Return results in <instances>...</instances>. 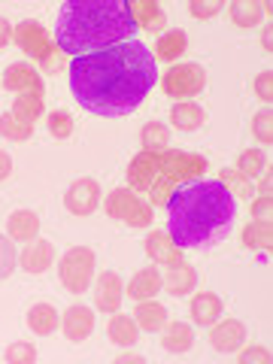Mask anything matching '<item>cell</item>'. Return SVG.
Masks as SVG:
<instances>
[{"mask_svg": "<svg viewBox=\"0 0 273 364\" xmlns=\"http://www.w3.org/2000/svg\"><path fill=\"white\" fill-rule=\"evenodd\" d=\"M67 73L76 104L85 112L119 119L131 116L149 97L158 82V61L143 43L124 40L88 55H73Z\"/></svg>", "mask_w": 273, "mask_h": 364, "instance_id": "6da1fadb", "label": "cell"}, {"mask_svg": "<svg viewBox=\"0 0 273 364\" xmlns=\"http://www.w3.org/2000/svg\"><path fill=\"white\" fill-rule=\"evenodd\" d=\"M167 234L179 249H207L234 228L237 200L219 179H188L170 191Z\"/></svg>", "mask_w": 273, "mask_h": 364, "instance_id": "7a4b0ae2", "label": "cell"}, {"mask_svg": "<svg viewBox=\"0 0 273 364\" xmlns=\"http://www.w3.org/2000/svg\"><path fill=\"white\" fill-rule=\"evenodd\" d=\"M136 31L128 0H64L55 21V43L67 55H88L134 40Z\"/></svg>", "mask_w": 273, "mask_h": 364, "instance_id": "3957f363", "label": "cell"}, {"mask_svg": "<svg viewBox=\"0 0 273 364\" xmlns=\"http://www.w3.org/2000/svg\"><path fill=\"white\" fill-rule=\"evenodd\" d=\"M207 167V158L186 155V152H140L128 167L131 188L149 191L155 203H164L170 191L182 182L195 179Z\"/></svg>", "mask_w": 273, "mask_h": 364, "instance_id": "277c9868", "label": "cell"}, {"mask_svg": "<svg viewBox=\"0 0 273 364\" xmlns=\"http://www.w3.org/2000/svg\"><path fill=\"white\" fill-rule=\"evenodd\" d=\"M13 43L28 55V58L40 61V67H43L46 73L55 70V67L61 64V61H58V52H61L58 43H52V40H49V31H46L40 21H33V18L21 21V25L13 28Z\"/></svg>", "mask_w": 273, "mask_h": 364, "instance_id": "5b68a950", "label": "cell"}, {"mask_svg": "<svg viewBox=\"0 0 273 364\" xmlns=\"http://www.w3.org/2000/svg\"><path fill=\"white\" fill-rule=\"evenodd\" d=\"M95 267H97V255L88 246H73L58 258V277L61 286L73 294H82L91 289L95 282Z\"/></svg>", "mask_w": 273, "mask_h": 364, "instance_id": "8992f818", "label": "cell"}, {"mask_svg": "<svg viewBox=\"0 0 273 364\" xmlns=\"http://www.w3.org/2000/svg\"><path fill=\"white\" fill-rule=\"evenodd\" d=\"M107 213L112 219H119L131 228H149L155 222L152 203H146L143 198L134 195V188H116L107 195Z\"/></svg>", "mask_w": 273, "mask_h": 364, "instance_id": "52a82bcc", "label": "cell"}, {"mask_svg": "<svg viewBox=\"0 0 273 364\" xmlns=\"http://www.w3.org/2000/svg\"><path fill=\"white\" fill-rule=\"evenodd\" d=\"M207 85V70L200 64H173L161 76V88L167 97H195Z\"/></svg>", "mask_w": 273, "mask_h": 364, "instance_id": "ba28073f", "label": "cell"}, {"mask_svg": "<svg viewBox=\"0 0 273 364\" xmlns=\"http://www.w3.org/2000/svg\"><path fill=\"white\" fill-rule=\"evenodd\" d=\"M97 203H100V182L91 179V176L76 179L64 195V207L73 215H91L97 210Z\"/></svg>", "mask_w": 273, "mask_h": 364, "instance_id": "9c48e42d", "label": "cell"}, {"mask_svg": "<svg viewBox=\"0 0 273 364\" xmlns=\"http://www.w3.org/2000/svg\"><path fill=\"white\" fill-rule=\"evenodd\" d=\"M246 340V325L240 318H222L210 325V346L215 352H237Z\"/></svg>", "mask_w": 273, "mask_h": 364, "instance_id": "30bf717a", "label": "cell"}, {"mask_svg": "<svg viewBox=\"0 0 273 364\" xmlns=\"http://www.w3.org/2000/svg\"><path fill=\"white\" fill-rule=\"evenodd\" d=\"M55 258H58V252H55V243L33 237V240L25 246V252L18 255V264H21V270H25V273L40 277V273H46L55 264Z\"/></svg>", "mask_w": 273, "mask_h": 364, "instance_id": "8fae6325", "label": "cell"}, {"mask_svg": "<svg viewBox=\"0 0 273 364\" xmlns=\"http://www.w3.org/2000/svg\"><path fill=\"white\" fill-rule=\"evenodd\" d=\"M122 298H124V286H122L119 273H112V270L97 273V282H95L97 310L100 313H116V310H122Z\"/></svg>", "mask_w": 273, "mask_h": 364, "instance_id": "7c38bea8", "label": "cell"}, {"mask_svg": "<svg viewBox=\"0 0 273 364\" xmlns=\"http://www.w3.org/2000/svg\"><path fill=\"white\" fill-rule=\"evenodd\" d=\"M61 331L70 343H82V340L91 337V331H95V313L82 304L70 306V310L61 316Z\"/></svg>", "mask_w": 273, "mask_h": 364, "instance_id": "4fadbf2b", "label": "cell"}, {"mask_svg": "<svg viewBox=\"0 0 273 364\" xmlns=\"http://www.w3.org/2000/svg\"><path fill=\"white\" fill-rule=\"evenodd\" d=\"M161 286L173 294V298H182V294H188V291H195L198 286V273L191 264H186V261H170L167 270H164V277H161Z\"/></svg>", "mask_w": 273, "mask_h": 364, "instance_id": "5bb4252c", "label": "cell"}, {"mask_svg": "<svg viewBox=\"0 0 273 364\" xmlns=\"http://www.w3.org/2000/svg\"><path fill=\"white\" fill-rule=\"evenodd\" d=\"M4 88L16 91V95H21V91H43V76L31 64L16 61L4 70Z\"/></svg>", "mask_w": 273, "mask_h": 364, "instance_id": "9a60e30c", "label": "cell"}, {"mask_svg": "<svg viewBox=\"0 0 273 364\" xmlns=\"http://www.w3.org/2000/svg\"><path fill=\"white\" fill-rule=\"evenodd\" d=\"M161 291V273H158V267H143V270H136L131 282L124 286V294L134 301H149L155 298V294Z\"/></svg>", "mask_w": 273, "mask_h": 364, "instance_id": "2e32d148", "label": "cell"}, {"mask_svg": "<svg viewBox=\"0 0 273 364\" xmlns=\"http://www.w3.org/2000/svg\"><path fill=\"white\" fill-rule=\"evenodd\" d=\"M6 234L13 237L16 243H31L33 237L40 234V215L33 213V210H16V213H9Z\"/></svg>", "mask_w": 273, "mask_h": 364, "instance_id": "e0dca14e", "label": "cell"}, {"mask_svg": "<svg viewBox=\"0 0 273 364\" xmlns=\"http://www.w3.org/2000/svg\"><path fill=\"white\" fill-rule=\"evenodd\" d=\"M58 325H61V313L55 310L49 301H40V304H33L28 310V328L33 334L49 337L52 331H58Z\"/></svg>", "mask_w": 273, "mask_h": 364, "instance_id": "ac0fdd59", "label": "cell"}, {"mask_svg": "<svg viewBox=\"0 0 273 364\" xmlns=\"http://www.w3.org/2000/svg\"><path fill=\"white\" fill-rule=\"evenodd\" d=\"M191 318H195V325H203V328H210L213 322H219V316L225 310V304L219 294H213V291H200L195 294V301H191Z\"/></svg>", "mask_w": 273, "mask_h": 364, "instance_id": "d6986e66", "label": "cell"}, {"mask_svg": "<svg viewBox=\"0 0 273 364\" xmlns=\"http://www.w3.org/2000/svg\"><path fill=\"white\" fill-rule=\"evenodd\" d=\"M134 322H136V328H143L146 334H155V331H161V328L167 325V310L152 298L149 301H136Z\"/></svg>", "mask_w": 273, "mask_h": 364, "instance_id": "ffe728a7", "label": "cell"}, {"mask_svg": "<svg viewBox=\"0 0 273 364\" xmlns=\"http://www.w3.org/2000/svg\"><path fill=\"white\" fill-rule=\"evenodd\" d=\"M146 255H149L155 264H170V261H179L182 249L170 240L167 231H152L146 237Z\"/></svg>", "mask_w": 273, "mask_h": 364, "instance_id": "44dd1931", "label": "cell"}, {"mask_svg": "<svg viewBox=\"0 0 273 364\" xmlns=\"http://www.w3.org/2000/svg\"><path fill=\"white\" fill-rule=\"evenodd\" d=\"M109 325H107V337H109V343H116V346H134L136 343V334H140V328H136L134 322V316H124V313H109Z\"/></svg>", "mask_w": 273, "mask_h": 364, "instance_id": "7402d4cb", "label": "cell"}, {"mask_svg": "<svg viewBox=\"0 0 273 364\" xmlns=\"http://www.w3.org/2000/svg\"><path fill=\"white\" fill-rule=\"evenodd\" d=\"M203 122H207V112H203V107H198L195 100H182V104L170 109V124H173L176 131H198Z\"/></svg>", "mask_w": 273, "mask_h": 364, "instance_id": "603a6c76", "label": "cell"}, {"mask_svg": "<svg viewBox=\"0 0 273 364\" xmlns=\"http://www.w3.org/2000/svg\"><path fill=\"white\" fill-rule=\"evenodd\" d=\"M188 49V37H186V31H179V28H173V31H167V33H161L158 37V43H155V61H179L182 58V52Z\"/></svg>", "mask_w": 273, "mask_h": 364, "instance_id": "cb8c5ba5", "label": "cell"}, {"mask_svg": "<svg viewBox=\"0 0 273 364\" xmlns=\"http://www.w3.org/2000/svg\"><path fill=\"white\" fill-rule=\"evenodd\" d=\"M228 13H231V21L237 28H258L261 25V16H264V9H261V0H231L228 4Z\"/></svg>", "mask_w": 273, "mask_h": 364, "instance_id": "d4e9b609", "label": "cell"}, {"mask_svg": "<svg viewBox=\"0 0 273 364\" xmlns=\"http://www.w3.org/2000/svg\"><path fill=\"white\" fill-rule=\"evenodd\" d=\"M161 331H164L161 346L167 352H188L191 343H195V331H191V325H186V322H170Z\"/></svg>", "mask_w": 273, "mask_h": 364, "instance_id": "484cf974", "label": "cell"}, {"mask_svg": "<svg viewBox=\"0 0 273 364\" xmlns=\"http://www.w3.org/2000/svg\"><path fill=\"white\" fill-rule=\"evenodd\" d=\"M243 246L270 252V246H273V225H270V219H252L243 228Z\"/></svg>", "mask_w": 273, "mask_h": 364, "instance_id": "4316f807", "label": "cell"}, {"mask_svg": "<svg viewBox=\"0 0 273 364\" xmlns=\"http://www.w3.org/2000/svg\"><path fill=\"white\" fill-rule=\"evenodd\" d=\"M131 16L136 21V28H152L158 31L164 25V13L158 9V0H128Z\"/></svg>", "mask_w": 273, "mask_h": 364, "instance_id": "83f0119b", "label": "cell"}, {"mask_svg": "<svg viewBox=\"0 0 273 364\" xmlns=\"http://www.w3.org/2000/svg\"><path fill=\"white\" fill-rule=\"evenodd\" d=\"M13 112L28 122H37L40 116H46V100H43V91H21L13 100Z\"/></svg>", "mask_w": 273, "mask_h": 364, "instance_id": "f1b7e54d", "label": "cell"}, {"mask_svg": "<svg viewBox=\"0 0 273 364\" xmlns=\"http://www.w3.org/2000/svg\"><path fill=\"white\" fill-rule=\"evenodd\" d=\"M140 143L143 152H164L170 149V131L164 122H146L140 131Z\"/></svg>", "mask_w": 273, "mask_h": 364, "instance_id": "f546056e", "label": "cell"}, {"mask_svg": "<svg viewBox=\"0 0 273 364\" xmlns=\"http://www.w3.org/2000/svg\"><path fill=\"white\" fill-rule=\"evenodd\" d=\"M0 136H6V140H13V143L31 140V136H33V122L16 116V112L9 109V112L0 116Z\"/></svg>", "mask_w": 273, "mask_h": 364, "instance_id": "4dcf8cb0", "label": "cell"}, {"mask_svg": "<svg viewBox=\"0 0 273 364\" xmlns=\"http://www.w3.org/2000/svg\"><path fill=\"white\" fill-rule=\"evenodd\" d=\"M219 182H222L228 191H231L234 198H237V195H240V198H252V195H255V188H252V182H249V176L240 173L237 167H225L222 173H219Z\"/></svg>", "mask_w": 273, "mask_h": 364, "instance_id": "1f68e13d", "label": "cell"}, {"mask_svg": "<svg viewBox=\"0 0 273 364\" xmlns=\"http://www.w3.org/2000/svg\"><path fill=\"white\" fill-rule=\"evenodd\" d=\"M16 264H18V252H16V240L13 237H4L0 234V282L4 279H9L13 277V270H16Z\"/></svg>", "mask_w": 273, "mask_h": 364, "instance_id": "d6a6232c", "label": "cell"}, {"mask_svg": "<svg viewBox=\"0 0 273 364\" xmlns=\"http://www.w3.org/2000/svg\"><path fill=\"white\" fill-rule=\"evenodd\" d=\"M46 124H49V134L55 136V140L73 136V116L67 109H52L49 116H46Z\"/></svg>", "mask_w": 273, "mask_h": 364, "instance_id": "836d02e7", "label": "cell"}, {"mask_svg": "<svg viewBox=\"0 0 273 364\" xmlns=\"http://www.w3.org/2000/svg\"><path fill=\"white\" fill-rule=\"evenodd\" d=\"M252 134H255V140L261 146H273V112H270V104L255 112V119H252Z\"/></svg>", "mask_w": 273, "mask_h": 364, "instance_id": "e575fe53", "label": "cell"}, {"mask_svg": "<svg viewBox=\"0 0 273 364\" xmlns=\"http://www.w3.org/2000/svg\"><path fill=\"white\" fill-rule=\"evenodd\" d=\"M237 170L246 176H258L264 170V152L261 149H243L240 158H237Z\"/></svg>", "mask_w": 273, "mask_h": 364, "instance_id": "d590c367", "label": "cell"}, {"mask_svg": "<svg viewBox=\"0 0 273 364\" xmlns=\"http://www.w3.org/2000/svg\"><path fill=\"white\" fill-rule=\"evenodd\" d=\"M228 0H188V13L195 16L198 21H207V18H215L225 9Z\"/></svg>", "mask_w": 273, "mask_h": 364, "instance_id": "8d00e7d4", "label": "cell"}, {"mask_svg": "<svg viewBox=\"0 0 273 364\" xmlns=\"http://www.w3.org/2000/svg\"><path fill=\"white\" fill-rule=\"evenodd\" d=\"M4 358L9 364H33V361H37V349H33L31 343H25V340H16V343L6 346Z\"/></svg>", "mask_w": 273, "mask_h": 364, "instance_id": "74e56055", "label": "cell"}, {"mask_svg": "<svg viewBox=\"0 0 273 364\" xmlns=\"http://www.w3.org/2000/svg\"><path fill=\"white\" fill-rule=\"evenodd\" d=\"M255 97L264 100V104L273 100V70H261L255 76Z\"/></svg>", "mask_w": 273, "mask_h": 364, "instance_id": "f35d334b", "label": "cell"}, {"mask_svg": "<svg viewBox=\"0 0 273 364\" xmlns=\"http://www.w3.org/2000/svg\"><path fill=\"white\" fill-rule=\"evenodd\" d=\"M240 364H270V349L249 346V349L240 352Z\"/></svg>", "mask_w": 273, "mask_h": 364, "instance_id": "ab89813d", "label": "cell"}, {"mask_svg": "<svg viewBox=\"0 0 273 364\" xmlns=\"http://www.w3.org/2000/svg\"><path fill=\"white\" fill-rule=\"evenodd\" d=\"M273 213V198L270 195H258L252 200V219H270Z\"/></svg>", "mask_w": 273, "mask_h": 364, "instance_id": "60d3db41", "label": "cell"}, {"mask_svg": "<svg viewBox=\"0 0 273 364\" xmlns=\"http://www.w3.org/2000/svg\"><path fill=\"white\" fill-rule=\"evenodd\" d=\"M9 176H13V158H9V152L0 149V182H6Z\"/></svg>", "mask_w": 273, "mask_h": 364, "instance_id": "b9f144b4", "label": "cell"}, {"mask_svg": "<svg viewBox=\"0 0 273 364\" xmlns=\"http://www.w3.org/2000/svg\"><path fill=\"white\" fill-rule=\"evenodd\" d=\"M9 43H13V25L0 16V49H6Z\"/></svg>", "mask_w": 273, "mask_h": 364, "instance_id": "7bdbcfd3", "label": "cell"}, {"mask_svg": "<svg viewBox=\"0 0 273 364\" xmlns=\"http://www.w3.org/2000/svg\"><path fill=\"white\" fill-rule=\"evenodd\" d=\"M261 46H264V52H267V55L273 52V25H270V21H267L264 28H261Z\"/></svg>", "mask_w": 273, "mask_h": 364, "instance_id": "ee69618b", "label": "cell"}, {"mask_svg": "<svg viewBox=\"0 0 273 364\" xmlns=\"http://www.w3.org/2000/svg\"><path fill=\"white\" fill-rule=\"evenodd\" d=\"M261 195H270V179H273V167L270 164H264V170H261Z\"/></svg>", "mask_w": 273, "mask_h": 364, "instance_id": "f6af8a7d", "label": "cell"}, {"mask_svg": "<svg viewBox=\"0 0 273 364\" xmlns=\"http://www.w3.org/2000/svg\"><path fill=\"white\" fill-rule=\"evenodd\" d=\"M116 361H119V364H122V361H143V355H136V352H122Z\"/></svg>", "mask_w": 273, "mask_h": 364, "instance_id": "bcb514c9", "label": "cell"}, {"mask_svg": "<svg viewBox=\"0 0 273 364\" xmlns=\"http://www.w3.org/2000/svg\"><path fill=\"white\" fill-rule=\"evenodd\" d=\"M261 9H267V18H270V13H273V4H270V0H261Z\"/></svg>", "mask_w": 273, "mask_h": 364, "instance_id": "7dc6e473", "label": "cell"}]
</instances>
